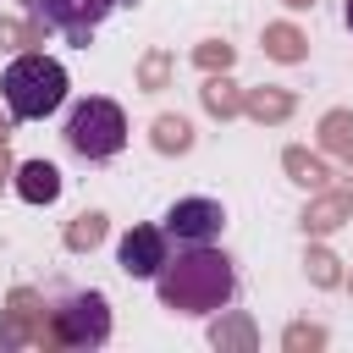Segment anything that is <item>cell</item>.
<instances>
[{"label": "cell", "mask_w": 353, "mask_h": 353, "mask_svg": "<svg viewBox=\"0 0 353 353\" xmlns=\"http://www.w3.org/2000/svg\"><path fill=\"white\" fill-rule=\"evenodd\" d=\"M154 292L171 314H215L237 298V265L210 243H176L154 270Z\"/></svg>", "instance_id": "cell-1"}, {"label": "cell", "mask_w": 353, "mask_h": 353, "mask_svg": "<svg viewBox=\"0 0 353 353\" xmlns=\"http://www.w3.org/2000/svg\"><path fill=\"white\" fill-rule=\"evenodd\" d=\"M0 88H6V110H11L17 121H44V116L61 110V99H66V66L50 61V55H39V50H22V55L6 66Z\"/></svg>", "instance_id": "cell-2"}, {"label": "cell", "mask_w": 353, "mask_h": 353, "mask_svg": "<svg viewBox=\"0 0 353 353\" xmlns=\"http://www.w3.org/2000/svg\"><path fill=\"white\" fill-rule=\"evenodd\" d=\"M110 342V303L105 292H66L61 303H50L44 314V336L39 347H105Z\"/></svg>", "instance_id": "cell-3"}, {"label": "cell", "mask_w": 353, "mask_h": 353, "mask_svg": "<svg viewBox=\"0 0 353 353\" xmlns=\"http://www.w3.org/2000/svg\"><path fill=\"white\" fill-rule=\"evenodd\" d=\"M121 143H127V116H121L116 99L88 94L83 105H72V116H66V149L72 154L110 160V154H121Z\"/></svg>", "instance_id": "cell-4"}, {"label": "cell", "mask_w": 353, "mask_h": 353, "mask_svg": "<svg viewBox=\"0 0 353 353\" xmlns=\"http://www.w3.org/2000/svg\"><path fill=\"white\" fill-rule=\"evenodd\" d=\"M116 6H132V0H28V11H33L50 33H61L66 44H83V50H88L94 28H99Z\"/></svg>", "instance_id": "cell-5"}, {"label": "cell", "mask_w": 353, "mask_h": 353, "mask_svg": "<svg viewBox=\"0 0 353 353\" xmlns=\"http://www.w3.org/2000/svg\"><path fill=\"white\" fill-rule=\"evenodd\" d=\"M221 226H226V210L215 199H176L165 210V237H176V243H210V237H221Z\"/></svg>", "instance_id": "cell-6"}, {"label": "cell", "mask_w": 353, "mask_h": 353, "mask_svg": "<svg viewBox=\"0 0 353 353\" xmlns=\"http://www.w3.org/2000/svg\"><path fill=\"white\" fill-rule=\"evenodd\" d=\"M342 221H353V193H347V188H314V199H309L303 215H298L303 237H331Z\"/></svg>", "instance_id": "cell-7"}, {"label": "cell", "mask_w": 353, "mask_h": 353, "mask_svg": "<svg viewBox=\"0 0 353 353\" xmlns=\"http://www.w3.org/2000/svg\"><path fill=\"white\" fill-rule=\"evenodd\" d=\"M165 226H132L127 237H121V248H116V259H121V270L127 276H154L160 265H165Z\"/></svg>", "instance_id": "cell-8"}, {"label": "cell", "mask_w": 353, "mask_h": 353, "mask_svg": "<svg viewBox=\"0 0 353 353\" xmlns=\"http://www.w3.org/2000/svg\"><path fill=\"white\" fill-rule=\"evenodd\" d=\"M292 110H298V94H292V88H276V83H265V88H243V116L259 121V127H281Z\"/></svg>", "instance_id": "cell-9"}, {"label": "cell", "mask_w": 353, "mask_h": 353, "mask_svg": "<svg viewBox=\"0 0 353 353\" xmlns=\"http://www.w3.org/2000/svg\"><path fill=\"white\" fill-rule=\"evenodd\" d=\"M210 347H221V353H254V347H259V325H254L243 309H215V320H210Z\"/></svg>", "instance_id": "cell-10"}, {"label": "cell", "mask_w": 353, "mask_h": 353, "mask_svg": "<svg viewBox=\"0 0 353 353\" xmlns=\"http://www.w3.org/2000/svg\"><path fill=\"white\" fill-rule=\"evenodd\" d=\"M11 188H17L28 204H55V199H61V171H55L50 160H22V165L11 171Z\"/></svg>", "instance_id": "cell-11"}, {"label": "cell", "mask_w": 353, "mask_h": 353, "mask_svg": "<svg viewBox=\"0 0 353 353\" xmlns=\"http://www.w3.org/2000/svg\"><path fill=\"white\" fill-rule=\"evenodd\" d=\"M265 55L270 61H281V66H298V61H309V33L298 28V22H265Z\"/></svg>", "instance_id": "cell-12"}, {"label": "cell", "mask_w": 353, "mask_h": 353, "mask_svg": "<svg viewBox=\"0 0 353 353\" xmlns=\"http://www.w3.org/2000/svg\"><path fill=\"white\" fill-rule=\"evenodd\" d=\"M199 99H204V110H210L215 121H232V116H243V88H237L226 72H204V88H199Z\"/></svg>", "instance_id": "cell-13"}, {"label": "cell", "mask_w": 353, "mask_h": 353, "mask_svg": "<svg viewBox=\"0 0 353 353\" xmlns=\"http://www.w3.org/2000/svg\"><path fill=\"white\" fill-rule=\"evenodd\" d=\"M281 171H287V182H298V188H309V193L331 182L325 160H320L314 149H303V143H287V149H281Z\"/></svg>", "instance_id": "cell-14"}, {"label": "cell", "mask_w": 353, "mask_h": 353, "mask_svg": "<svg viewBox=\"0 0 353 353\" xmlns=\"http://www.w3.org/2000/svg\"><path fill=\"white\" fill-rule=\"evenodd\" d=\"M105 237H110V215H105V210H83V215L66 221V237H61V243H66L72 254H94Z\"/></svg>", "instance_id": "cell-15"}, {"label": "cell", "mask_w": 353, "mask_h": 353, "mask_svg": "<svg viewBox=\"0 0 353 353\" xmlns=\"http://www.w3.org/2000/svg\"><path fill=\"white\" fill-rule=\"evenodd\" d=\"M314 143H320L325 154H353V110H347V105L325 110L320 127H314Z\"/></svg>", "instance_id": "cell-16"}, {"label": "cell", "mask_w": 353, "mask_h": 353, "mask_svg": "<svg viewBox=\"0 0 353 353\" xmlns=\"http://www.w3.org/2000/svg\"><path fill=\"white\" fill-rule=\"evenodd\" d=\"M149 143H154L160 154H188V149H193V121H188V116H154Z\"/></svg>", "instance_id": "cell-17"}, {"label": "cell", "mask_w": 353, "mask_h": 353, "mask_svg": "<svg viewBox=\"0 0 353 353\" xmlns=\"http://www.w3.org/2000/svg\"><path fill=\"white\" fill-rule=\"evenodd\" d=\"M6 309H11V314H17L22 325H28V331H33V342L44 336V314H50V303H44V298H39L33 287H11V298H6Z\"/></svg>", "instance_id": "cell-18"}, {"label": "cell", "mask_w": 353, "mask_h": 353, "mask_svg": "<svg viewBox=\"0 0 353 353\" xmlns=\"http://www.w3.org/2000/svg\"><path fill=\"white\" fill-rule=\"evenodd\" d=\"M171 72H176L171 50H143V61H138V88H143V94H160V88H171Z\"/></svg>", "instance_id": "cell-19"}, {"label": "cell", "mask_w": 353, "mask_h": 353, "mask_svg": "<svg viewBox=\"0 0 353 353\" xmlns=\"http://www.w3.org/2000/svg\"><path fill=\"white\" fill-rule=\"evenodd\" d=\"M303 276H309L314 287H342V259H336L325 243H309V254H303Z\"/></svg>", "instance_id": "cell-20"}, {"label": "cell", "mask_w": 353, "mask_h": 353, "mask_svg": "<svg viewBox=\"0 0 353 353\" xmlns=\"http://www.w3.org/2000/svg\"><path fill=\"white\" fill-rule=\"evenodd\" d=\"M331 336H325V325H309V320H292L287 331H281V347L287 353H320Z\"/></svg>", "instance_id": "cell-21"}, {"label": "cell", "mask_w": 353, "mask_h": 353, "mask_svg": "<svg viewBox=\"0 0 353 353\" xmlns=\"http://www.w3.org/2000/svg\"><path fill=\"white\" fill-rule=\"evenodd\" d=\"M44 39V22H17V17H0V50H33Z\"/></svg>", "instance_id": "cell-22"}, {"label": "cell", "mask_w": 353, "mask_h": 353, "mask_svg": "<svg viewBox=\"0 0 353 353\" xmlns=\"http://www.w3.org/2000/svg\"><path fill=\"white\" fill-rule=\"evenodd\" d=\"M193 61H199V72H232V61H237V50H232L226 39H204V44L193 50Z\"/></svg>", "instance_id": "cell-23"}, {"label": "cell", "mask_w": 353, "mask_h": 353, "mask_svg": "<svg viewBox=\"0 0 353 353\" xmlns=\"http://www.w3.org/2000/svg\"><path fill=\"white\" fill-rule=\"evenodd\" d=\"M33 342V331L11 314V309H0V353H11V347H28Z\"/></svg>", "instance_id": "cell-24"}, {"label": "cell", "mask_w": 353, "mask_h": 353, "mask_svg": "<svg viewBox=\"0 0 353 353\" xmlns=\"http://www.w3.org/2000/svg\"><path fill=\"white\" fill-rule=\"evenodd\" d=\"M11 171H17V165H11V154H6V143H0V188L11 182Z\"/></svg>", "instance_id": "cell-25"}, {"label": "cell", "mask_w": 353, "mask_h": 353, "mask_svg": "<svg viewBox=\"0 0 353 353\" xmlns=\"http://www.w3.org/2000/svg\"><path fill=\"white\" fill-rule=\"evenodd\" d=\"M6 132H11V110H0V143H6Z\"/></svg>", "instance_id": "cell-26"}, {"label": "cell", "mask_w": 353, "mask_h": 353, "mask_svg": "<svg viewBox=\"0 0 353 353\" xmlns=\"http://www.w3.org/2000/svg\"><path fill=\"white\" fill-rule=\"evenodd\" d=\"M281 6H287V11H309L314 0H281Z\"/></svg>", "instance_id": "cell-27"}, {"label": "cell", "mask_w": 353, "mask_h": 353, "mask_svg": "<svg viewBox=\"0 0 353 353\" xmlns=\"http://www.w3.org/2000/svg\"><path fill=\"white\" fill-rule=\"evenodd\" d=\"M342 17H347V28H353V0H347V6H342Z\"/></svg>", "instance_id": "cell-28"}, {"label": "cell", "mask_w": 353, "mask_h": 353, "mask_svg": "<svg viewBox=\"0 0 353 353\" xmlns=\"http://www.w3.org/2000/svg\"><path fill=\"white\" fill-rule=\"evenodd\" d=\"M342 281H347V287H353V270H347V276H342Z\"/></svg>", "instance_id": "cell-29"}]
</instances>
